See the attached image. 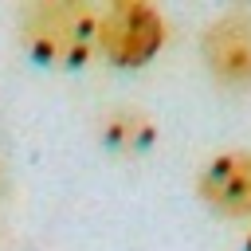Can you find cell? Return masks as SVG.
Returning <instances> with one entry per match:
<instances>
[{"label":"cell","instance_id":"8992f818","mask_svg":"<svg viewBox=\"0 0 251 251\" xmlns=\"http://www.w3.org/2000/svg\"><path fill=\"white\" fill-rule=\"evenodd\" d=\"M243 251H251V231H247V239H243Z\"/></svg>","mask_w":251,"mask_h":251},{"label":"cell","instance_id":"3957f363","mask_svg":"<svg viewBox=\"0 0 251 251\" xmlns=\"http://www.w3.org/2000/svg\"><path fill=\"white\" fill-rule=\"evenodd\" d=\"M200 55L220 86H251V12L227 8L208 20L200 31Z\"/></svg>","mask_w":251,"mask_h":251},{"label":"cell","instance_id":"7a4b0ae2","mask_svg":"<svg viewBox=\"0 0 251 251\" xmlns=\"http://www.w3.org/2000/svg\"><path fill=\"white\" fill-rule=\"evenodd\" d=\"M169 39V20L149 0H118L98 12V55L110 67L137 71L161 55Z\"/></svg>","mask_w":251,"mask_h":251},{"label":"cell","instance_id":"6da1fadb","mask_svg":"<svg viewBox=\"0 0 251 251\" xmlns=\"http://www.w3.org/2000/svg\"><path fill=\"white\" fill-rule=\"evenodd\" d=\"M24 51L51 71H78L98 55V8L90 0H35L20 12Z\"/></svg>","mask_w":251,"mask_h":251},{"label":"cell","instance_id":"277c9868","mask_svg":"<svg viewBox=\"0 0 251 251\" xmlns=\"http://www.w3.org/2000/svg\"><path fill=\"white\" fill-rule=\"evenodd\" d=\"M196 196L208 212L224 220L251 216V149H224L208 157L196 173Z\"/></svg>","mask_w":251,"mask_h":251},{"label":"cell","instance_id":"5b68a950","mask_svg":"<svg viewBox=\"0 0 251 251\" xmlns=\"http://www.w3.org/2000/svg\"><path fill=\"white\" fill-rule=\"evenodd\" d=\"M98 137L106 149L114 153H126V157H137V153H149L153 141H157V126L145 110L137 106H114L98 118Z\"/></svg>","mask_w":251,"mask_h":251}]
</instances>
